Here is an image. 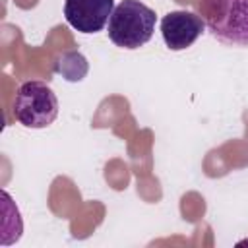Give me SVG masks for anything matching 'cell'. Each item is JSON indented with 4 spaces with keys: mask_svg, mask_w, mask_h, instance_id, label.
Wrapping results in <instances>:
<instances>
[{
    "mask_svg": "<svg viewBox=\"0 0 248 248\" xmlns=\"http://www.w3.org/2000/svg\"><path fill=\"white\" fill-rule=\"evenodd\" d=\"M198 12L217 41L248 46V0H198Z\"/></svg>",
    "mask_w": 248,
    "mask_h": 248,
    "instance_id": "6da1fadb",
    "label": "cell"
},
{
    "mask_svg": "<svg viewBox=\"0 0 248 248\" xmlns=\"http://www.w3.org/2000/svg\"><path fill=\"white\" fill-rule=\"evenodd\" d=\"M155 31V12L140 0H122L108 19V39L120 48L143 46Z\"/></svg>",
    "mask_w": 248,
    "mask_h": 248,
    "instance_id": "7a4b0ae2",
    "label": "cell"
},
{
    "mask_svg": "<svg viewBox=\"0 0 248 248\" xmlns=\"http://www.w3.org/2000/svg\"><path fill=\"white\" fill-rule=\"evenodd\" d=\"M14 116L25 128H46L58 116V99L46 83L25 81L16 93Z\"/></svg>",
    "mask_w": 248,
    "mask_h": 248,
    "instance_id": "3957f363",
    "label": "cell"
},
{
    "mask_svg": "<svg viewBox=\"0 0 248 248\" xmlns=\"http://www.w3.org/2000/svg\"><path fill=\"white\" fill-rule=\"evenodd\" d=\"M203 29L205 21L202 19V16L186 10L169 12L161 19V35L170 50H184L192 46L203 33Z\"/></svg>",
    "mask_w": 248,
    "mask_h": 248,
    "instance_id": "277c9868",
    "label": "cell"
},
{
    "mask_svg": "<svg viewBox=\"0 0 248 248\" xmlns=\"http://www.w3.org/2000/svg\"><path fill=\"white\" fill-rule=\"evenodd\" d=\"M114 0H66L64 17L79 33H97L110 19Z\"/></svg>",
    "mask_w": 248,
    "mask_h": 248,
    "instance_id": "5b68a950",
    "label": "cell"
}]
</instances>
